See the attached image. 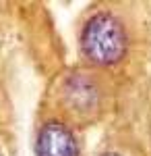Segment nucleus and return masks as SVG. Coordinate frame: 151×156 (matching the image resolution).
I'll return each instance as SVG.
<instances>
[{"mask_svg": "<svg viewBox=\"0 0 151 156\" xmlns=\"http://www.w3.org/2000/svg\"><path fill=\"white\" fill-rule=\"evenodd\" d=\"M118 98V77L77 60L72 65L66 62L46 79L35 110L56 117L83 133L116 112Z\"/></svg>", "mask_w": 151, "mask_h": 156, "instance_id": "1", "label": "nucleus"}, {"mask_svg": "<svg viewBox=\"0 0 151 156\" xmlns=\"http://www.w3.org/2000/svg\"><path fill=\"white\" fill-rule=\"evenodd\" d=\"M75 42L79 62L118 77V71L130 60L135 29L122 4L95 2L79 15Z\"/></svg>", "mask_w": 151, "mask_h": 156, "instance_id": "2", "label": "nucleus"}, {"mask_svg": "<svg viewBox=\"0 0 151 156\" xmlns=\"http://www.w3.org/2000/svg\"><path fill=\"white\" fill-rule=\"evenodd\" d=\"M17 46L25 50L33 69L46 81L66 65V48L52 15L42 2H8Z\"/></svg>", "mask_w": 151, "mask_h": 156, "instance_id": "3", "label": "nucleus"}, {"mask_svg": "<svg viewBox=\"0 0 151 156\" xmlns=\"http://www.w3.org/2000/svg\"><path fill=\"white\" fill-rule=\"evenodd\" d=\"M31 150L33 156H87L81 131L39 110L33 115Z\"/></svg>", "mask_w": 151, "mask_h": 156, "instance_id": "4", "label": "nucleus"}, {"mask_svg": "<svg viewBox=\"0 0 151 156\" xmlns=\"http://www.w3.org/2000/svg\"><path fill=\"white\" fill-rule=\"evenodd\" d=\"M124 142H126L124 135H120L118 131H114V135L106 137L104 144L99 146L91 156H137Z\"/></svg>", "mask_w": 151, "mask_h": 156, "instance_id": "5", "label": "nucleus"}, {"mask_svg": "<svg viewBox=\"0 0 151 156\" xmlns=\"http://www.w3.org/2000/svg\"><path fill=\"white\" fill-rule=\"evenodd\" d=\"M12 121L15 119L0 117V156H19L17 133L12 129Z\"/></svg>", "mask_w": 151, "mask_h": 156, "instance_id": "6", "label": "nucleus"}]
</instances>
